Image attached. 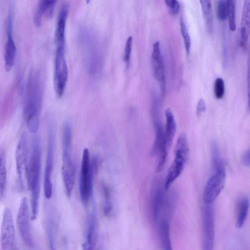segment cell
Masks as SVG:
<instances>
[{"label": "cell", "instance_id": "cell-1", "mask_svg": "<svg viewBox=\"0 0 250 250\" xmlns=\"http://www.w3.org/2000/svg\"><path fill=\"white\" fill-rule=\"evenodd\" d=\"M42 97V82L39 74L32 71L28 77L24 107V116L27 128L32 133L38 130L40 112Z\"/></svg>", "mask_w": 250, "mask_h": 250}, {"label": "cell", "instance_id": "cell-2", "mask_svg": "<svg viewBox=\"0 0 250 250\" xmlns=\"http://www.w3.org/2000/svg\"><path fill=\"white\" fill-rule=\"evenodd\" d=\"M27 186L31 191V205L37 207L40 189L41 169V149L40 140L35 137L32 143L31 151L27 155L24 164Z\"/></svg>", "mask_w": 250, "mask_h": 250}, {"label": "cell", "instance_id": "cell-3", "mask_svg": "<svg viewBox=\"0 0 250 250\" xmlns=\"http://www.w3.org/2000/svg\"><path fill=\"white\" fill-rule=\"evenodd\" d=\"M151 113L154 128L155 138L150 155L152 157L157 156L156 171L159 172L163 169L169 149L167 147L165 131L160 120L159 101L156 94L152 96Z\"/></svg>", "mask_w": 250, "mask_h": 250}, {"label": "cell", "instance_id": "cell-4", "mask_svg": "<svg viewBox=\"0 0 250 250\" xmlns=\"http://www.w3.org/2000/svg\"><path fill=\"white\" fill-rule=\"evenodd\" d=\"M62 177L66 194L70 196L74 183L75 167L72 157V127L68 120L62 125Z\"/></svg>", "mask_w": 250, "mask_h": 250}, {"label": "cell", "instance_id": "cell-5", "mask_svg": "<svg viewBox=\"0 0 250 250\" xmlns=\"http://www.w3.org/2000/svg\"><path fill=\"white\" fill-rule=\"evenodd\" d=\"M98 167V159L94 157L90 160L89 150L83 149L82 154L79 176V192L81 201L86 206L92 196L93 184L95 173Z\"/></svg>", "mask_w": 250, "mask_h": 250}, {"label": "cell", "instance_id": "cell-6", "mask_svg": "<svg viewBox=\"0 0 250 250\" xmlns=\"http://www.w3.org/2000/svg\"><path fill=\"white\" fill-rule=\"evenodd\" d=\"M189 155V147L187 137L181 134L177 139L175 148V157L164 184L165 190L169 189L171 185L182 173Z\"/></svg>", "mask_w": 250, "mask_h": 250}, {"label": "cell", "instance_id": "cell-7", "mask_svg": "<svg viewBox=\"0 0 250 250\" xmlns=\"http://www.w3.org/2000/svg\"><path fill=\"white\" fill-rule=\"evenodd\" d=\"M65 43H56L54 62V86L59 98L63 93L68 78V69L64 56Z\"/></svg>", "mask_w": 250, "mask_h": 250}, {"label": "cell", "instance_id": "cell-8", "mask_svg": "<svg viewBox=\"0 0 250 250\" xmlns=\"http://www.w3.org/2000/svg\"><path fill=\"white\" fill-rule=\"evenodd\" d=\"M55 133L53 124H50L48 130L47 150L44 173V193L45 198L49 199L52 194L51 175L54 165Z\"/></svg>", "mask_w": 250, "mask_h": 250}, {"label": "cell", "instance_id": "cell-9", "mask_svg": "<svg viewBox=\"0 0 250 250\" xmlns=\"http://www.w3.org/2000/svg\"><path fill=\"white\" fill-rule=\"evenodd\" d=\"M214 217L211 204H206L202 211V247L204 250L213 249L214 242Z\"/></svg>", "mask_w": 250, "mask_h": 250}, {"label": "cell", "instance_id": "cell-10", "mask_svg": "<svg viewBox=\"0 0 250 250\" xmlns=\"http://www.w3.org/2000/svg\"><path fill=\"white\" fill-rule=\"evenodd\" d=\"M18 229L23 242L26 246L31 247L33 241L31 233L29 213L27 198H21L17 218Z\"/></svg>", "mask_w": 250, "mask_h": 250}, {"label": "cell", "instance_id": "cell-11", "mask_svg": "<svg viewBox=\"0 0 250 250\" xmlns=\"http://www.w3.org/2000/svg\"><path fill=\"white\" fill-rule=\"evenodd\" d=\"M0 243L2 250H12L15 245V233L11 210L7 208L3 215L1 231Z\"/></svg>", "mask_w": 250, "mask_h": 250}, {"label": "cell", "instance_id": "cell-12", "mask_svg": "<svg viewBox=\"0 0 250 250\" xmlns=\"http://www.w3.org/2000/svg\"><path fill=\"white\" fill-rule=\"evenodd\" d=\"M226 172H215L208 180L203 192V200L206 204H211L224 188Z\"/></svg>", "mask_w": 250, "mask_h": 250}, {"label": "cell", "instance_id": "cell-13", "mask_svg": "<svg viewBox=\"0 0 250 250\" xmlns=\"http://www.w3.org/2000/svg\"><path fill=\"white\" fill-rule=\"evenodd\" d=\"M151 61L154 76L159 84L161 93L164 95L166 91V78L164 62L159 41L155 42L153 44Z\"/></svg>", "mask_w": 250, "mask_h": 250}, {"label": "cell", "instance_id": "cell-14", "mask_svg": "<svg viewBox=\"0 0 250 250\" xmlns=\"http://www.w3.org/2000/svg\"><path fill=\"white\" fill-rule=\"evenodd\" d=\"M7 38L4 52V66L6 71L8 72L13 67L16 58V47L12 36V14H9L7 22Z\"/></svg>", "mask_w": 250, "mask_h": 250}, {"label": "cell", "instance_id": "cell-15", "mask_svg": "<svg viewBox=\"0 0 250 250\" xmlns=\"http://www.w3.org/2000/svg\"><path fill=\"white\" fill-rule=\"evenodd\" d=\"M28 145L26 134L23 132L18 141L15 152L16 170L19 179L22 185V171L28 155Z\"/></svg>", "mask_w": 250, "mask_h": 250}, {"label": "cell", "instance_id": "cell-16", "mask_svg": "<svg viewBox=\"0 0 250 250\" xmlns=\"http://www.w3.org/2000/svg\"><path fill=\"white\" fill-rule=\"evenodd\" d=\"M164 186L161 183L155 184L151 192V208L152 219L156 223L164 204Z\"/></svg>", "mask_w": 250, "mask_h": 250}, {"label": "cell", "instance_id": "cell-17", "mask_svg": "<svg viewBox=\"0 0 250 250\" xmlns=\"http://www.w3.org/2000/svg\"><path fill=\"white\" fill-rule=\"evenodd\" d=\"M250 0H244L240 21V44L245 48L247 45L250 33Z\"/></svg>", "mask_w": 250, "mask_h": 250}, {"label": "cell", "instance_id": "cell-18", "mask_svg": "<svg viewBox=\"0 0 250 250\" xmlns=\"http://www.w3.org/2000/svg\"><path fill=\"white\" fill-rule=\"evenodd\" d=\"M58 0H40L35 13L34 21L37 26L42 24V17L44 15L50 18L52 17L56 2Z\"/></svg>", "mask_w": 250, "mask_h": 250}, {"label": "cell", "instance_id": "cell-19", "mask_svg": "<svg viewBox=\"0 0 250 250\" xmlns=\"http://www.w3.org/2000/svg\"><path fill=\"white\" fill-rule=\"evenodd\" d=\"M96 235V218L94 211L89 215L87 224L85 240L82 247L84 250L93 249Z\"/></svg>", "mask_w": 250, "mask_h": 250}, {"label": "cell", "instance_id": "cell-20", "mask_svg": "<svg viewBox=\"0 0 250 250\" xmlns=\"http://www.w3.org/2000/svg\"><path fill=\"white\" fill-rule=\"evenodd\" d=\"M68 9V4L64 3L59 12L56 29V43H65V28Z\"/></svg>", "mask_w": 250, "mask_h": 250}, {"label": "cell", "instance_id": "cell-21", "mask_svg": "<svg viewBox=\"0 0 250 250\" xmlns=\"http://www.w3.org/2000/svg\"><path fill=\"white\" fill-rule=\"evenodd\" d=\"M166 127L165 138L167 148L169 149L176 130V124L171 110L167 108L165 110Z\"/></svg>", "mask_w": 250, "mask_h": 250}, {"label": "cell", "instance_id": "cell-22", "mask_svg": "<svg viewBox=\"0 0 250 250\" xmlns=\"http://www.w3.org/2000/svg\"><path fill=\"white\" fill-rule=\"evenodd\" d=\"M249 208V200L247 195L242 196L237 206L236 226L237 228L243 227L246 220Z\"/></svg>", "mask_w": 250, "mask_h": 250}, {"label": "cell", "instance_id": "cell-23", "mask_svg": "<svg viewBox=\"0 0 250 250\" xmlns=\"http://www.w3.org/2000/svg\"><path fill=\"white\" fill-rule=\"evenodd\" d=\"M210 149L211 164L214 172H226L224 163L221 156L219 147L216 141L212 142Z\"/></svg>", "mask_w": 250, "mask_h": 250}, {"label": "cell", "instance_id": "cell-24", "mask_svg": "<svg viewBox=\"0 0 250 250\" xmlns=\"http://www.w3.org/2000/svg\"><path fill=\"white\" fill-rule=\"evenodd\" d=\"M159 234L163 249L171 250L172 246L170 237V226L168 222L162 220L159 226Z\"/></svg>", "mask_w": 250, "mask_h": 250}, {"label": "cell", "instance_id": "cell-25", "mask_svg": "<svg viewBox=\"0 0 250 250\" xmlns=\"http://www.w3.org/2000/svg\"><path fill=\"white\" fill-rule=\"evenodd\" d=\"M228 12V24L231 31H235L236 25V3L235 0H225Z\"/></svg>", "mask_w": 250, "mask_h": 250}, {"label": "cell", "instance_id": "cell-26", "mask_svg": "<svg viewBox=\"0 0 250 250\" xmlns=\"http://www.w3.org/2000/svg\"><path fill=\"white\" fill-rule=\"evenodd\" d=\"M201 9L209 31L212 28V14L211 0H200Z\"/></svg>", "mask_w": 250, "mask_h": 250}, {"label": "cell", "instance_id": "cell-27", "mask_svg": "<svg viewBox=\"0 0 250 250\" xmlns=\"http://www.w3.org/2000/svg\"><path fill=\"white\" fill-rule=\"evenodd\" d=\"M7 182V169L5 155L3 152L0 154V194L4 192Z\"/></svg>", "mask_w": 250, "mask_h": 250}, {"label": "cell", "instance_id": "cell-28", "mask_svg": "<svg viewBox=\"0 0 250 250\" xmlns=\"http://www.w3.org/2000/svg\"><path fill=\"white\" fill-rule=\"evenodd\" d=\"M181 33L183 38L187 55H189L191 47L190 36L183 19L181 17L179 21Z\"/></svg>", "mask_w": 250, "mask_h": 250}, {"label": "cell", "instance_id": "cell-29", "mask_svg": "<svg viewBox=\"0 0 250 250\" xmlns=\"http://www.w3.org/2000/svg\"><path fill=\"white\" fill-rule=\"evenodd\" d=\"M213 88L215 98L218 100L221 99L223 97L225 92L224 80L221 78H216L214 83Z\"/></svg>", "mask_w": 250, "mask_h": 250}, {"label": "cell", "instance_id": "cell-30", "mask_svg": "<svg viewBox=\"0 0 250 250\" xmlns=\"http://www.w3.org/2000/svg\"><path fill=\"white\" fill-rule=\"evenodd\" d=\"M216 16L218 20L223 21L227 19L228 12L225 0H219L217 3Z\"/></svg>", "mask_w": 250, "mask_h": 250}, {"label": "cell", "instance_id": "cell-31", "mask_svg": "<svg viewBox=\"0 0 250 250\" xmlns=\"http://www.w3.org/2000/svg\"><path fill=\"white\" fill-rule=\"evenodd\" d=\"M132 42L133 38L131 36H129L126 40L125 44L124 61L126 68H128L130 65V58L132 47Z\"/></svg>", "mask_w": 250, "mask_h": 250}, {"label": "cell", "instance_id": "cell-32", "mask_svg": "<svg viewBox=\"0 0 250 250\" xmlns=\"http://www.w3.org/2000/svg\"><path fill=\"white\" fill-rule=\"evenodd\" d=\"M103 190L104 195V214L107 216L109 214L111 209L110 192L108 187L105 185L103 186Z\"/></svg>", "mask_w": 250, "mask_h": 250}, {"label": "cell", "instance_id": "cell-33", "mask_svg": "<svg viewBox=\"0 0 250 250\" xmlns=\"http://www.w3.org/2000/svg\"><path fill=\"white\" fill-rule=\"evenodd\" d=\"M165 3L168 7L171 15H177L180 8V4L177 0H165Z\"/></svg>", "mask_w": 250, "mask_h": 250}, {"label": "cell", "instance_id": "cell-34", "mask_svg": "<svg viewBox=\"0 0 250 250\" xmlns=\"http://www.w3.org/2000/svg\"><path fill=\"white\" fill-rule=\"evenodd\" d=\"M206 110V104L204 99L200 98L197 104V114L200 115Z\"/></svg>", "mask_w": 250, "mask_h": 250}, {"label": "cell", "instance_id": "cell-35", "mask_svg": "<svg viewBox=\"0 0 250 250\" xmlns=\"http://www.w3.org/2000/svg\"><path fill=\"white\" fill-rule=\"evenodd\" d=\"M250 150L248 149L246 150L242 156V162L243 165L246 167H249L250 165Z\"/></svg>", "mask_w": 250, "mask_h": 250}, {"label": "cell", "instance_id": "cell-36", "mask_svg": "<svg viewBox=\"0 0 250 250\" xmlns=\"http://www.w3.org/2000/svg\"><path fill=\"white\" fill-rule=\"evenodd\" d=\"M86 1V2L87 4H89V3L90 2V0H85Z\"/></svg>", "mask_w": 250, "mask_h": 250}]
</instances>
